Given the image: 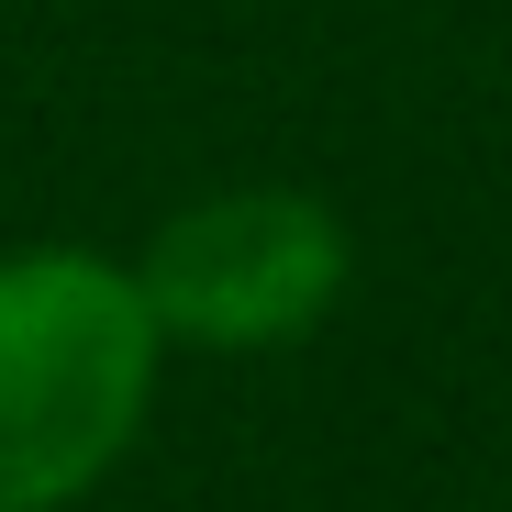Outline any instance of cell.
<instances>
[{"label": "cell", "mask_w": 512, "mask_h": 512, "mask_svg": "<svg viewBox=\"0 0 512 512\" xmlns=\"http://www.w3.org/2000/svg\"><path fill=\"white\" fill-rule=\"evenodd\" d=\"M167 334L134 268L90 245L0 256V512L90 501L145 435Z\"/></svg>", "instance_id": "6da1fadb"}, {"label": "cell", "mask_w": 512, "mask_h": 512, "mask_svg": "<svg viewBox=\"0 0 512 512\" xmlns=\"http://www.w3.org/2000/svg\"><path fill=\"white\" fill-rule=\"evenodd\" d=\"M346 279H357V245L334 223V201H312V190L179 201L134 256V290H145L156 334L167 346H212V357L301 346L312 323H334Z\"/></svg>", "instance_id": "7a4b0ae2"}]
</instances>
